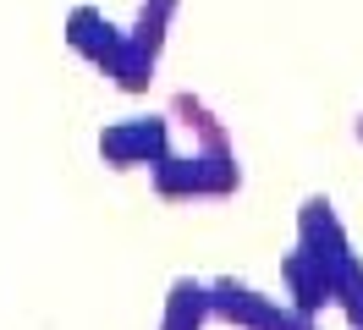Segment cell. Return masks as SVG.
Returning a JSON list of instances; mask_svg holds the SVG:
<instances>
[{"mask_svg":"<svg viewBox=\"0 0 363 330\" xmlns=\"http://www.w3.org/2000/svg\"><path fill=\"white\" fill-rule=\"evenodd\" d=\"M204 314H209V286L177 281V286H171V308H165V325H160V330H204Z\"/></svg>","mask_w":363,"mask_h":330,"instance_id":"8992f818","label":"cell"},{"mask_svg":"<svg viewBox=\"0 0 363 330\" xmlns=\"http://www.w3.org/2000/svg\"><path fill=\"white\" fill-rule=\"evenodd\" d=\"M177 6H182V0H143V6H138L133 33H127V44L143 50L149 61H160V50H165V28H171V17H177Z\"/></svg>","mask_w":363,"mask_h":330,"instance_id":"5b68a950","label":"cell"},{"mask_svg":"<svg viewBox=\"0 0 363 330\" xmlns=\"http://www.w3.org/2000/svg\"><path fill=\"white\" fill-rule=\"evenodd\" d=\"M237 182H242V171H237V154L220 149V154H209L199 149L193 160H160L155 165V187L165 198H226L237 193Z\"/></svg>","mask_w":363,"mask_h":330,"instance_id":"6da1fadb","label":"cell"},{"mask_svg":"<svg viewBox=\"0 0 363 330\" xmlns=\"http://www.w3.org/2000/svg\"><path fill=\"white\" fill-rule=\"evenodd\" d=\"M358 138H363V116H358Z\"/></svg>","mask_w":363,"mask_h":330,"instance_id":"52a82bcc","label":"cell"},{"mask_svg":"<svg viewBox=\"0 0 363 330\" xmlns=\"http://www.w3.org/2000/svg\"><path fill=\"white\" fill-rule=\"evenodd\" d=\"M165 116H127V121H111L99 132V154L111 160L116 171H133V165H160L165 160Z\"/></svg>","mask_w":363,"mask_h":330,"instance_id":"7a4b0ae2","label":"cell"},{"mask_svg":"<svg viewBox=\"0 0 363 330\" xmlns=\"http://www.w3.org/2000/svg\"><path fill=\"white\" fill-rule=\"evenodd\" d=\"M209 314H226V319H237L242 330H308L303 314H286V308H275L270 297H259L248 286H231V281L209 286Z\"/></svg>","mask_w":363,"mask_h":330,"instance_id":"3957f363","label":"cell"},{"mask_svg":"<svg viewBox=\"0 0 363 330\" xmlns=\"http://www.w3.org/2000/svg\"><path fill=\"white\" fill-rule=\"evenodd\" d=\"M67 44L83 55L89 66H99L105 72V61L116 55V44H121V28H116L105 11H94V6H77L67 17Z\"/></svg>","mask_w":363,"mask_h":330,"instance_id":"277c9868","label":"cell"}]
</instances>
